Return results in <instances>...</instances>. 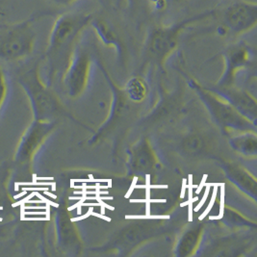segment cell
I'll return each mask as SVG.
<instances>
[{"label": "cell", "mask_w": 257, "mask_h": 257, "mask_svg": "<svg viewBox=\"0 0 257 257\" xmlns=\"http://www.w3.org/2000/svg\"><path fill=\"white\" fill-rule=\"evenodd\" d=\"M202 148H203V142L196 135L188 137L184 142V149L189 153H197L200 152Z\"/></svg>", "instance_id": "cell-10"}, {"label": "cell", "mask_w": 257, "mask_h": 257, "mask_svg": "<svg viewBox=\"0 0 257 257\" xmlns=\"http://www.w3.org/2000/svg\"><path fill=\"white\" fill-rule=\"evenodd\" d=\"M90 67V59L87 54L81 53L75 59L70 71V85L74 92H78L85 84Z\"/></svg>", "instance_id": "cell-5"}, {"label": "cell", "mask_w": 257, "mask_h": 257, "mask_svg": "<svg viewBox=\"0 0 257 257\" xmlns=\"http://www.w3.org/2000/svg\"><path fill=\"white\" fill-rule=\"evenodd\" d=\"M130 97L134 100H140L146 94V86L140 79H132L128 86Z\"/></svg>", "instance_id": "cell-9"}, {"label": "cell", "mask_w": 257, "mask_h": 257, "mask_svg": "<svg viewBox=\"0 0 257 257\" xmlns=\"http://www.w3.org/2000/svg\"><path fill=\"white\" fill-rule=\"evenodd\" d=\"M225 27L234 34H242L255 27L257 3L245 0H234L222 13Z\"/></svg>", "instance_id": "cell-4"}, {"label": "cell", "mask_w": 257, "mask_h": 257, "mask_svg": "<svg viewBox=\"0 0 257 257\" xmlns=\"http://www.w3.org/2000/svg\"><path fill=\"white\" fill-rule=\"evenodd\" d=\"M94 16L92 14L67 12L58 16L53 24L50 35V47L59 50L68 46L77 35L89 26Z\"/></svg>", "instance_id": "cell-3"}, {"label": "cell", "mask_w": 257, "mask_h": 257, "mask_svg": "<svg viewBox=\"0 0 257 257\" xmlns=\"http://www.w3.org/2000/svg\"><path fill=\"white\" fill-rule=\"evenodd\" d=\"M90 25L94 28V32L105 45L119 48L120 42L118 36L112 26L103 19L94 17Z\"/></svg>", "instance_id": "cell-6"}, {"label": "cell", "mask_w": 257, "mask_h": 257, "mask_svg": "<svg viewBox=\"0 0 257 257\" xmlns=\"http://www.w3.org/2000/svg\"><path fill=\"white\" fill-rule=\"evenodd\" d=\"M149 3L150 8L153 10L154 12H162L168 5L169 0H147Z\"/></svg>", "instance_id": "cell-11"}, {"label": "cell", "mask_w": 257, "mask_h": 257, "mask_svg": "<svg viewBox=\"0 0 257 257\" xmlns=\"http://www.w3.org/2000/svg\"><path fill=\"white\" fill-rule=\"evenodd\" d=\"M216 10L193 15L185 20L166 26H156L152 29L148 38V52L153 58L164 59L177 46L178 36L188 25L208 19L216 15Z\"/></svg>", "instance_id": "cell-1"}, {"label": "cell", "mask_w": 257, "mask_h": 257, "mask_svg": "<svg viewBox=\"0 0 257 257\" xmlns=\"http://www.w3.org/2000/svg\"><path fill=\"white\" fill-rule=\"evenodd\" d=\"M34 16L27 21L12 24L5 28L0 35V57L7 59L22 58L32 51L35 34L32 24Z\"/></svg>", "instance_id": "cell-2"}, {"label": "cell", "mask_w": 257, "mask_h": 257, "mask_svg": "<svg viewBox=\"0 0 257 257\" xmlns=\"http://www.w3.org/2000/svg\"><path fill=\"white\" fill-rule=\"evenodd\" d=\"M199 239V231L198 230H192L188 232L183 239L181 240V243L179 245V254L185 256L189 254L190 251H192L195 247V245Z\"/></svg>", "instance_id": "cell-7"}, {"label": "cell", "mask_w": 257, "mask_h": 257, "mask_svg": "<svg viewBox=\"0 0 257 257\" xmlns=\"http://www.w3.org/2000/svg\"><path fill=\"white\" fill-rule=\"evenodd\" d=\"M135 167L139 170H148L153 165V157L149 148H142L135 156Z\"/></svg>", "instance_id": "cell-8"}, {"label": "cell", "mask_w": 257, "mask_h": 257, "mask_svg": "<svg viewBox=\"0 0 257 257\" xmlns=\"http://www.w3.org/2000/svg\"><path fill=\"white\" fill-rule=\"evenodd\" d=\"M51 1L55 4H57V5H60V6H68V5H70V4H72V3H74L78 0H51Z\"/></svg>", "instance_id": "cell-13"}, {"label": "cell", "mask_w": 257, "mask_h": 257, "mask_svg": "<svg viewBox=\"0 0 257 257\" xmlns=\"http://www.w3.org/2000/svg\"><path fill=\"white\" fill-rule=\"evenodd\" d=\"M124 1H125L129 10L134 11L136 8H138L140 6L143 0H124Z\"/></svg>", "instance_id": "cell-12"}]
</instances>
